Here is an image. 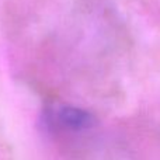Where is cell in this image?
<instances>
[{"label":"cell","mask_w":160,"mask_h":160,"mask_svg":"<svg viewBox=\"0 0 160 160\" xmlns=\"http://www.w3.org/2000/svg\"><path fill=\"white\" fill-rule=\"evenodd\" d=\"M48 118L53 125L68 131H80L91 127L94 118L90 112L73 105H53L48 112Z\"/></svg>","instance_id":"obj_1"}]
</instances>
